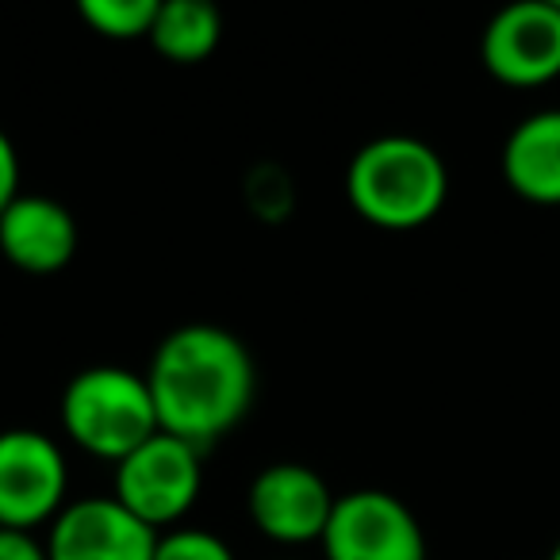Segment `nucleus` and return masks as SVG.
<instances>
[{
  "label": "nucleus",
  "mask_w": 560,
  "mask_h": 560,
  "mask_svg": "<svg viewBox=\"0 0 560 560\" xmlns=\"http://www.w3.org/2000/svg\"><path fill=\"white\" fill-rule=\"evenodd\" d=\"M70 491V465L39 430H0V526L39 529L58 518Z\"/></svg>",
  "instance_id": "obj_6"
},
{
  "label": "nucleus",
  "mask_w": 560,
  "mask_h": 560,
  "mask_svg": "<svg viewBox=\"0 0 560 560\" xmlns=\"http://www.w3.org/2000/svg\"><path fill=\"white\" fill-rule=\"evenodd\" d=\"M154 560H234V549L211 529L173 526L158 534Z\"/></svg>",
  "instance_id": "obj_14"
},
{
  "label": "nucleus",
  "mask_w": 560,
  "mask_h": 560,
  "mask_svg": "<svg viewBox=\"0 0 560 560\" xmlns=\"http://www.w3.org/2000/svg\"><path fill=\"white\" fill-rule=\"evenodd\" d=\"M81 20L104 39H150L158 0H81Z\"/></svg>",
  "instance_id": "obj_13"
},
{
  "label": "nucleus",
  "mask_w": 560,
  "mask_h": 560,
  "mask_svg": "<svg viewBox=\"0 0 560 560\" xmlns=\"http://www.w3.org/2000/svg\"><path fill=\"white\" fill-rule=\"evenodd\" d=\"M319 545L327 560H430L422 522L384 488L338 495Z\"/></svg>",
  "instance_id": "obj_5"
},
{
  "label": "nucleus",
  "mask_w": 560,
  "mask_h": 560,
  "mask_svg": "<svg viewBox=\"0 0 560 560\" xmlns=\"http://www.w3.org/2000/svg\"><path fill=\"white\" fill-rule=\"evenodd\" d=\"M78 219L62 200L20 192L0 215V254L32 277L66 269L78 254Z\"/></svg>",
  "instance_id": "obj_10"
},
{
  "label": "nucleus",
  "mask_w": 560,
  "mask_h": 560,
  "mask_svg": "<svg viewBox=\"0 0 560 560\" xmlns=\"http://www.w3.org/2000/svg\"><path fill=\"white\" fill-rule=\"evenodd\" d=\"M62 430L78 450L101 460H119L158 434L147 376L124 365H89L62 388Z\"/></svg>",
  "instance_id": "obj_3"
},
{
  "label": "nucleus",
  "mask_w": 560,
  "mask_h": 560,
  "mask_svg": "<svg viewBox=\"0 0 560 560\" xmlns=\"http://www.w3.org/2000/svg\"><path fill=\"white\" fill-rule=\"evenodd\" d=\"M350 208L381 231H419L450 196L445 158L415 135L369 139L346 170Z\"/></svg>",
  "instance_id": "obj_2"
},
{
  "label": "nucleus",
  "mask_w": 560,
  "mask_h": 560,
  "mask_svg": "<svg viewBox=\"0 0 560 560\" xmlns=\"http://www.w3.org/2000/svg\"><path fill=\"white\" fill-rule=\"evenodd\" d=\"M158 430L208 450L249 415L257 365L238 335L215 323H185L158 342L147 365Z\"/></svg>",
  "instance_id": "obj_1"
},
{
  "label": "nucleus",
  "mask_w": 560,
  "mask_h": 560,
  "mask_svg": "<svg viewBox=\"0 0 560 560\" xmlns=\"http://www.w3.org/2000/svg\"><path fill=\"white\" fill-rule=\"evenodd\" d=\"M549 560H560V541L552 545V552H549Z\"/></svg>",
  "instance_id": "obj_17"
},
{
  "label": "nucleus",
  "mask_w": 560,
  "mask_h": 560,
  "mask_svg": "<svg viewBox=\"0 0 560 560\" xmlns=\"http://www.w3.org/2000/svg\"><path fill=\"white\" fill-rule=\"evenodd\" d=\"M223 39V16L208 0H162L150 27V47L173 66H196L215 55Z\"/></svg>",
  "instance_id": "obj_12"
},
{
  "label": "nucleus",
  "mask_w": 560,
  "mask_h": 560,
  "mask_svg": "<svg viewBox=\"0 0 560 560\" xmlns=\"http://www.w3.org/2000/svg\"><path fill=\"white\" fill-rule=\"evenodd\" d=\"M50 560H154L158 529L139 522L116 495L73 499L47 529Z\"/></svg>",
  "instance_id": "obj_9"
},
{
  "label": "nucleus",
  "mask_w": 560,
  "mask_h": 560,
  "mask_svg": "<svg viewBox=\"0 0 560 560\" xmlns=\"http://www.w3.org/2000/svg\"><path fill=\"white\" fill-rule=\"evenodd\" d=\"M503 180L514 196L560 208V108L522 116L503 142Z\"/></svg>",
  "instance_id": "obj_11"
},
{
  "label": "nucleus",
  "mask_w": 560,
  "mask_h": 560,
  "mask_svg": "<svg viewBox=\"0 0 560 560\" xmlns=\"http://www.w3.org/2000/svg\"><path fill=\"white\" fill-rule=\"evenodd\" d=\"M335 491L327 488L312 465L277 460L254 476L246 491V506L254 526L277 545L319 541L335 511Z\"/></svg>",
  "instance_id": "obj_8"
},
{
  "label": "nucleus",
  "mask_w": 560,
  "mask_h": 560,
  "mask_svg": "<svg viewBox=\"0 0 560 560\" xmlns=\"http://www.w3.org/2000/svg\"><path fill=\"white\" fill-rule=\"evenodd\" d=\"M0 560H50L47 541L35 529L0 526Z\"/></svg>",
  "instance_id": "obj_15"
},
{
  "label": "nucleus",
  "mask_w": 560,
  "mask_h": 560,
  "mask_svg": "<svg viewBox=\"0 0 560 560\" xmlns=\"http://www.w3.org/2000/svg\"><path fill=\"white\" fill-rule=\"evenodd\" d=\"M16 196H20V154H16V142L0 131V215H4V208Z\"/></svg>",
  "instance_id": "obj_16"
},
{
  "label": "nucleus",
  "mask_w": 560,
  "mask_h": 560,
  "mask_svg": "<svg viewBox=\"0 0 560 560\" xmlns=\"http://www.w3.org/2000/svg\"><path fill=\"white\" fill-rule=\"evenodd\" d=\"M200 491H203L200 450L165 434V430H158L139 450L127 453L116 465V480H112V495L139 522L158 529V534L180 526V518L196 506Z\"/></svg>",
  "instance_id": "obj_4"
},
{
  "label": "nucleus",
  "mask_w": 560,
  "mask_h": 560,
  "mask_svg": "<svg viewBox=\"0 0 560 560\" xmlns=\"http://www.w3.org/2000/svg\"><path fill=\"white\" fill-rule=\"evenodd\" d=\"M480 62L511 89H537L560 78V0H518L488 20Z\"/></svg>",
  "instance_id": "obj_7"
}]
</instances>
